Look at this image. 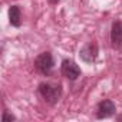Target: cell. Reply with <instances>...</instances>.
<instances>
[{"mask_svg":"<svg viewBox=\"0 0 122 122\" xmlns=\"http://www.w3.org/2000/svg\"><path fill=\"white\" fill-rule=\"evenodd\" d=\"M39 93L49 105H56L62 96V85L53 82H43L39 85Z\"/></svg>","mask_w":122,"mask_h":122,"instance_id":"cell-1","label":"cell"},{"mask_svg":"<svg viewBox=\"0 0 122 122\" xmlns=\"http://www.w3.org/2000/svg\"><path fill=\"white\" fill-rule=\"evenodd\" d=\"M35 68L45 76H49L55 68V60L50 52H42L35 59Z\"/></svg>","mask_w":122,"mask_h":122,"instance_id":"cell-2","label":"cell"},{"mask_svg":"<svg viewBox=\"0 0 122 122\" xmlns=\"http://www.w3.org/2000/svg\"><path fill=\"white\" fill-rule=\"evenodd\" d=\"M60 73L62 76H65L66 79L69 81H76L79 76H81V68L71 59H65L62 65H60Z\"/></svg>","mask_w":122,"mask_h":122,"instance_id":"cell-3","label":"cell"},{"mask_svg":"<svg viewBox=\"0 0 122 122\" xmlns=\"http://www.w3.org/2000/svg\"><path fill=\"white\" fill-rule=\"evenodd\" d=\"M98 53H99V49H98V45L96 43H86L81 52H79V56L83 62L86 63H93L95 60L98 59Z\"/></svg>","mask_w":122,"mask_h":122,"instance_id":"cell-4","label":"cell"},{"mask_svg":"<svg viewBox=\"0 0 122 122\" xmlns=\"http://www.w3.org/2000/svg\"><path fill=\"white\" fill-rule=\"evenodd\" d=\"M116 111V106L115 103L111 101V99H105L102 102L98 103L96 106V118L98 119H103V118H109L115 113Z\"/></svg>","mask_w":122,"mask_h":122,"instance_id":"cell-5","label":"cell"},{"mask_svg":"<svg viewBox=\"0 0 122 122\" xmlns=\"http://www.w3.org/2000/svg\"><path fill=\"white\" fill-rule=\"evenodd\" d=\"M111 45L115 50H122V23L113 22L111 29Z\"/></svg>","mask_w":122,"mask_h":122,"instance_id":"cell-6","label":"cell"},{"mask_svg":"<svg viewBox=\"0 0 122 122\" xmlns=\"http://www.w3.org/2000/svg\"><path fill=\"white\" fill-rule=\"evenodd\" d=\"M9 22L15 27H20L22 25V13L19 6H10L9 9Z\"/></svg>","mask_w":122,"mask_h":122,"instance_id":"cell-7","label":"cell"},{"mask_svg":"<svg viewBox=\"0 0 122 122\" xmlns=\"http://www.w3.org/2000/svg\"><path fill=\"white\" fill-rule=\"evenodd\" d=\"M2 121H3V122H12V121H16V116H15V115H10L7 111H3Z\"/></svg>","mask_w":122,"mask_h":122,"instance_id":"cell-8","label":"cell"},{"mask_svg":"<svg viewBox=\"0 0 122 122\" xmlns=\"http://www.w3.org/2000/svg\"><path fill=\"white\" fill-rule=\"evenodd\" d=\"M49 2H50V3H57L59 0H49Z\"/></svg>","mask_w":122,"mask_h":122,"instance_id":"cell-9","label":"cell"},{"mask_svg":"<svg viewBox=\"0 0 122 122\" xmlns=\"http://www.w3.org/2000/svg\"><path fill=\"white\" fill-rule=\"evenodd\" d=\"M118 121H122V115H121V116H118Z\"/></svg>","mask_w":122,"mask_h":122,"instance_id":"cell-10","label":"cell"}]
</instances>
